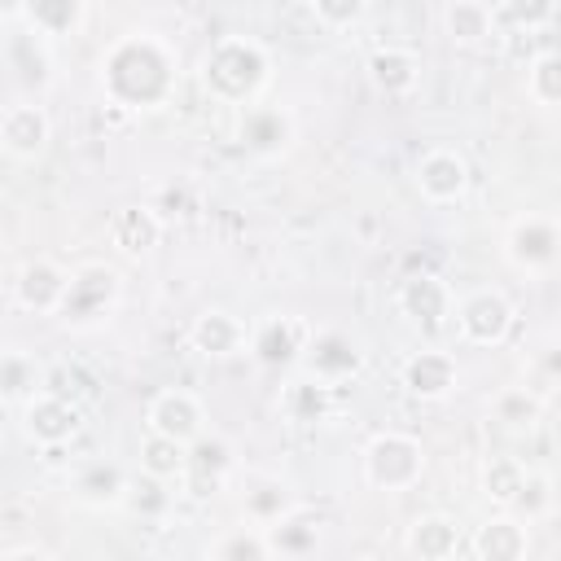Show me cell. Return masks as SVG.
<instances>
[{
  "instance_id": "obj_4",
  "label": "cell",
  "mask_w": 561,
  "mask_h": 561,
  "mask_svg": "<svg viewBox=\"0 0 561 561\" xmlns=\"http://www.w3.org/2000/svg\"><path fill=\"white\" fill-rule=\"evenodd\" d=\"M500 254L526 280H548L557 272V259H561V224L552 215H543V210L513 215L508 228H504Z\"/></svg>"
},
{
  "instance_id": "obj_20",
  "label": "cell",
  "mask_w": 561,
  "mask_h": 561,
  "mask_svg": "<svg viewBox=\"0 0 561 561\" xmlns=\"http://www.w3.org/2000/svg\"><path fill=\"white\" fill-rule=\"evenodd\" d=\"M127 478H131V473H127L118 460L88 456V460H79V465L70 469V495H75V504L105 513V508H118V504H123Z\"/></svg>"
},
{
  "instance_id": "obj_8",
  "label": "cell",
  "mask_w": 561,
  "mask_h": 561,
  "mask_svg": "<svg viewBox=\"0 0 561 561\" xmlns=\"http://www.w3.org/2000/svg\"><path fill=\"white\" fill-rule=\"evenodd\" d=\"M232 473H237V451H232V443H228L224 434L206 430L202 438H193V443L184 447V478H180V491H184L188 500H210V495H219V491L232 482Z\"/></svg>"
},
{
  "instance_id": "obj_18",
  "label": "cell",
  "mask_w": 561,
  "mask_h": 561,
  "mask_svg": "<svg viewBox=\"0 0 561 561\" xmlns=\"http://www.w3.org/2000/svg\"><path fill=\"white\" fill-rule=\"evenodd\" d=\"M364 75L386 101H403L421 88V53L408 44H377L364 61Z\"/></svg>"
},
{
  "instance_id": "obj_35",
  "label": "cell",
  "mask_w": 561,
  "mask_h": 561,
  "mask_svg": "<svg viewBox=\"0 0 561 561\" xmlns=\"http://www.w3.org/2000/svg\"><path fill=\"white\" fill-rule=\"evenodd\" d=\"M210 561H267V543H263V530L250 526V522H237L228 530H219L206 548Z\"/></svg>"
},
{
  "instance_id": "obj_32",
  "label": "cell",
  "mask_w": 561,
  "mask_h": 561,
  "mask_svg": "<svg viewBox=\"0 0 561 561\" xmlns=\"http://www.w3.org/2000/svg\"><path fill=\"white\" fill-rule=\"evenodd\" d=\"M118 508H127L131 517L158 526V522L171 517V508H175V491H171L167 482H158V478L136 473V478H127V491H123V504H118Z\"/></svg>"
},
{
  "instance_id": "obj_27",
  "label": "cell",
  "mask_w": 561,
  "mask_h": 561,
  "mask_svg": "<svg viewBox=\"0 0 561 561\" xmlns=\"http://www.w3.org/2000/svg\"><path fill=\"white\" fill-rule=\"evenodd\" d=\"M543 416H548V399L535 386H504L491 399V421L504 434H535L543 425Z\"/></svg>"
},
{
  "instance_id": "obj_5",
  "label": "cell",
  "mask_w": 561,
  "mask_h": 561,
  "mask_svg": "<svg viewBox=\"0 0 561 561\" xmlns=\"http://www.w3.org/2000/svg\"><path fill=\"white\" fill-rule=\"evenodd\" d=\"M451 324H456V337L465 346H482V351H495L513 337L517 329V307L513 298L500 289V285H478L469 294L456 298L451 307Z\"/></svg>"
},
{
  "instance_id": "obj_19",
  "label": "cell",
  "mask_w": 561,
  "mask_h": 561,
  "mask_svg": "<svg viewBox=\"0 0 561 561\" xmlns=\"http://www.w3.org/2000/svg\"><path fill=\"white\" fill-rule=\"evenodd\" d=\"M245 342H250V324L237 311H228V307H206L188 324V346L197 355H206V359L245 355Z\"/></svg>"
},
{
  "instance_id": "obj_11",
  "label": "cell",
  "mask_w": 561,
  "mask_h": 561,
  "mask_svg": "<svg viewBox=\"0 0 561 561\" xmlns=\"http://www.w3.org/2000/svg\"><path fill=\"white\" fill-rule=\"evenodd\" d=\"M399 386L421 403H443L460 390V359L447 346H421L399 364Z\"/></svg>"
},
{
  "instance_id": "obj_12",
  "label": "cell",
  "mask_w": 561,
  "mask_h": 561,
  "mask_svg": "<svg viewBox=\"0 0 561 561\" xmlns=\"http://www.w3.org/2000/svg\"><path fill=\"white\" fill-rule=\"evenodd\" d=\"M412 180H416V193H421L430 206H456V202L469 193L473 171H469V158H465L460 149L434 145V149H425V153L416 158Z\"/></svg>"
},
{
  "instance_id": "obj_30",
  "label": "cell",
  "mask_w": 561,
  "mask_h": 561,
  "mask_svg": "<svg viewBox=\"0 0 561 561\" xmlns=\"http://www.w3.org/2000/svg\"><path fill=\"white\" fill-rule=\"evenodd\" d=\"M526 460L522 456H508V451H495L482 460V473H478V491L486 504H495V513H508L522 495V482H526Z\"/></svg>"
},
{
  "instance_id": "obj_39",
  "label": "cell",
  "mask_w": 561,
  "mask_h": 561,
  "mask_svg": "<svg viewBox=\"0 0 561 561\" xmlns=\"http://www.w3.org/2000/svg\"><path fill=\"white\" fill-rule=\"evenodd\" d=\"M491 13H495V26H526V31H535V26H543V22H552L557 18V4L552 0H530V4H522V0H504V4H491Z\"/></svg>"
},
{
  "instance_id": "obj_41",
  "label": "cell",
  "mask_w": 561,
  "mask_h": 561,
  "mask_svg": "<svg viewBox=\"0 0 561 561\" xmlns=\"http://www.w3.org/2000/svg\"><path fill=\"white\" fill-rule=\"evenodd\" d=\"M355 561H381V557H355Z\"/></svg>"
},
{
  "instance_id": "obj_34",
  "label": "cell",
  "mask_w": 561,
  "mask_h": 561,
  "mask_svg": "<svg viewBox=\"0 0 561 561\" xmlns=\"http://www.w3.org/2000/svg\"><path fill=\"white\" fill-rule=\"evenodd\" d=\"M44 390V377L26 351H0V403H26Z\"/></svg>"
},
{
  "instance_id": "obj_3",
  "label": "cell",
  "mask_w": 561,
  "mask_h": 561,
  "mask_svg": "<svg viewBox=\"0 0 561 561\" xmlns=\"http://www.w3.org/2000/svg\"><path fill=\"white\" fill-rule=\"evenodd\" d=\"M118 298H123L118 267L105 263V259H88V263L70 267V280H66L57 320L70 324V329H96V324H105L114 316Z\"/></svg>"
},
{
  "instance_id": "obj_10",
  "label": "cell",
  "mask_w": 561,
  "mask_h": 561,
  "mask_svg": "<svg viewBox=\"0 0 561 561\" xmlns=\"http://www.w3.org/2000/svg\"><path fill=\"white\" fill-rule=\"evenodd\" d=\"M298 140V118L289 105H267V101H254L241 110V123H237V145L263 162L289 153Z\"/></svg>"
},
{
  "instance_id": "obj_15",
  "label": "cell",
  "mask_w": 561,
  "mask_h": 561,
  "mask_svg": "<svg viewBox=\"0 0 561 561\" xmlns=\"http://www.w3.org/2000/svg\"><path fill=\"white\" fill-rule=\"evenodd\" d=\"M83 430V412L75 399H61L53 390H39L22 403V434L35 447H70Z\"/></svg>"
},
{
  "instance_id": "obj_23",
  "label": "cell",
  "mask_w": 561,
  "mask_h": 561,
  "mask_svg": "<svg viewBox=\"0 0 561 561\" xmlns=\"http://www.w3.org/2000/svg\"><path fill=\"white\" fill-rule=\"evenodd\" d=\"M110 245L123 254V259H145L158 250L162 232H167V219L153 210V206H118L110 215Z\"/></svg>"
},
{
  "instance_id": "obj_25",
  "label": "cell",
  "mask_w": 561,
  "mask_h": 561,
  "mask_svg": "<svg viewBox=\"0 0 561 561\" xmlns=\"http://www.w3.org/2000/svg\"><path fill=\"white\" fill-rule=\"evenodd\" d=\"M13 18H18L26 31L44 35V39L53 44V39H61V35H79V31L88 26L92 9H88L83 0H26V4L13 9Z\"/></svg>"
},
{
  "instance_id": "obj_40",
  "label": "cell",
  "mask_w": 561,
  "mask_h": 561,
  "mask_svg": "<svg viewBox=\"0 0 561 561\" xmlns=\"http://www.w3.org/2000/svg\"><path fill=\"white\" fill-rule=\"evenodd\" d=\"M0 561H57L48 548H39V543H18V548H9Z\"/></svg>"
},
{
  "instance_id": "obj_17",
  "label": "cell",
  "mask_w": 561,
  "mask_h": 561,
  "mask_svg": "<svg viewBox=\"0 0 561 561\" xmlns=\"http://www.w3.org/2000/svg\"><path fill=\"white\" fill-rule=\"evenodd\" d=\"M66 280H70V272H66L57 259L35 254V259H26V263L18 267V276H13V302H18L22 311H31V316H57L61 294H66Z\"/></svg>"
},
{
  "instance_id": "obj_36",
  "label": "cell",
  "mask_w": 561,
  "mask_h": 561,
  "mask_svg": "<svg viewBox=\"0 0 561 561\" xmlns=\"http://www.w3.org/2000/svg\"><path fill=\"white\" fill-rule=\"evenodd\" d=\"M526 96L539 105V110H552L561 101V53L543 48L526 61Z\"/></svg>"
},
{
  "instance_id": "obj_9",
  "label": "cell",
  "mask_w": 561,
  "mask_h": 561,
  "mask_svg": "<svg viewBox=\"0 0 561 561\" xmlns=\"http://www.w3.org/2000/svg\"><path fill=\"white\" fill-rule=\"evenodd\" d=\"M399 311L408 324H416L421 333H443L451 324V307H456V289L438 276V272H408L399 280V294H394Z\"/></svg>"
},
{
  "instance_id": "obj_24",
  "label": "cell",
  "mask_w": 561,
  "mask_h": 561,
  "mask_svg": "<svg viewBox=\"0 0 561 561\" xmlns=\"http://www.w3.org/2000/svg\"><path fill=\"white\" fill-rule=\"evenodd\" d=\"M460 543H465L460 522L451 513H438V508L434 513H416L408 535H403V548H408L412 561H451L460 552Z\"/></svg>"
},
{
  "instance_id": "obj_13",
  "label": "cell",
  "mask_w": 561,
  "mask_h": 561,
  "mask_svg": "<svg viewBox=\"0 0 561 561\" xmlns=\"http://www.w3.org/2000/svg\"><path fill=\"white\" fill-rule=\"evenodd\" d=\"M311 337V324H302L298 316H263L250 324V342H245V355L259 364V368H294L302 359V346Z\"/></svg>"
},
{
  "instance_id": "obj_14",
  "label": "cell",
  "mask_w": 561,
  "mask_h": 561,
  "mask_svg": "<svg viewBox=\"0 0 561 561\" xmlns=\"http://www.w3.org/2000/svg\"><path fill=\"white\" fill-rule=\"evenodd\" d=\"M145 430L149 434H162V438H171L180 447H188L193 438L206 434V403L193 390H184V386H167V390H158L149 399Z\"/></svg>"
},
{
  "instance_id": "obj_6",
  "label": "cell",
  "mask_w": 561,
  "mask_h": 561,
  "mask_svg": "<svg viewBox=\"0 0 561 561\" xmlns=\"http://www.w3.org/2000/svg\"><path fill=\"white\" fill-rule=\"evenodd\" d=\"M425 478V447L408 430H381L364 447V482L373 491H412Z\"/></svg>"
},
{
  "instance_id": "obj_28",
  "label": "cell",
  "mask_w": 561,
  "mask_h": 561,
  "mask_svg": "<svg viewBox=\"0 0 561 561\" xmlns=\"http://www.w3.org/2000/svg\"><path fill=\"white\" fill-rule=\"evenodd\" d=\"M289 508H298V500H294V491L276 478V473H250L245 478V491H241V522H250V526H272L276 517H285Z\"/></svg>"
},
{
  "instance_id": "obj_31",
  "label": "cell",
  "mask_w": 561,
  "mask_h": 561,
  "mask_svg": "<svg viewBox=\"0 0 561 561\" xmlns=\"http://www.w3.org/2000/svg\"><path fill=\"white\" fill-rule=\"evenodd\" d=\"M4 53H9V66L18 70V79H22V83H31V88H44V83H48L53 57H48V39H44V35H35V31L18 26V31L9 35Z\"/></svg>"
},
{
  "instance_id": "obj_1",
  "label": "cell",
  "mask_w": 561,
  "mask_h": 561,
  "mask_svg": "<svg viewBox=\"0 0 561 561\" xmlns=\"http://www.w3.org/2000/svg\"><path fill=\"white\" fill-rule=\"evenodd\" d=\"M96 83L110 105L127 114L162 110L180 88V53L158 31H123L96 61Z\"/></svg>"
},
{
  "instance_id": "obj_33",
  "label": "cell",
  "mask_w": 561,
  "mask_h": 561,
  "mask_svg": "<svg viewBox=\"0 0 561 561\" xmlns=\"http://www.w3.org/2000/svg\"><path fill=\"white\" fill-rule=\"evenodd\" d=\"M136 460H140V473L145 478H158L167 486H180V478H184V447L171 443V438H162V434H149L145 430L140 447H136Z\"/></svg>"
},
{
  "instance_id": "obj_16",
  "label": "cell",
  "mask_w": 561,
  "mask_h": 561,
  "mask_svg": "<svg viewBox=\"0 0 561 561\" xmlns=\"http://www.w3.org/2000/svg\"><path fill=\"white\" fill-rule=\"evenodd\" d=\"M53 140V118L44 105L35 101H13L0 110V149L13 158V162H35L44 158Z\"/></svg>"
},
{
  "instance_id": "obj_21",
  "label": "cell",
  "mask_w": 561,
  "mask_h": 561,
  "mask_svg": "<svg viewBox=\"0 0 561 561\" xmlns=\"http://www.w3.org/2000/svg\"><path fill=\"white\" fill-rule=\"evenodd\" d=\"M267 561H311L320 552V517H311L302 504L263 526Z\"/></svg>"
},
{
  "instance_id": "obj_37",
  "label": "cell",
  "mask_w": 561,
  "mask_h": 561,
  "mask_svg": "<svg viewBox=\"0 0 561 561\" xmlns=\"http://www.w3.org/2000/svg\"><path fill=\"white\" fill-rule=\"evenodd\" d=\"M552 504H557L552 473H548V469H526L522 495H517V504H513L508 513H513V517H522L526 526H535V522H548V517H552Z\"/></svg>"
},
{
  "instance_id": "obj_2",
  "label": "cell",
  "mask_w": 561,
  "mask_h": 561,
  "mask_svg": "<svg viewBox=\"0 0 561 561\" xmlns=\"http://www.w3.org/2000/svg\"><path fill=\"white\" fill-rule=\"evenodd\" d=\"M197 79L210 101L219 105H254L272 79V53L254 35H219L197 66Z\"/></svg>"
},
{
  "instance_id": "obj_29",
  "label": "cell",
  "mask_w": 561,
  "mask_h": 561,
  "mask_svg": "<svg viewBox=\"0 0 561 561\" xmlns=\"http://www.w3.org/2000/svg\"><path fill=\"white\" fill-rule=\"evenodd\" d=\"M333 390L329 386H320V381H311V377H289L285 386H280V399H276V408H280V416L285 421H294V425H320V421H329L333 416Z\"/></svg>"
},
{
  "instance_id": "obj_22",
  "label": "cell",
  "mask_w": 561,
  "mask_h": 561,
  "mask_svg": "<svg viewBox=\"0 0 561 561\" xmlns=\"http://www.w3.org/2000/svg\"><path fill=\"white\" fill-rule=\"evenodd\" d=\"M469 552H473V561H526L530 526L513 513H491L482 526H473Z\"/></svg>"
},
{
  "instance_id": "obj_38",
  "label": "cell",
  "mask_w": 561,
  "mask_h": 561,
  "mask_svg": "<svg viewBox=\"0 0 561 561\" xmlns=\"http://www.w3.org/2000/svg\"><path fill=\"white\" fill-rule=\"evenodd\" d=\"M311 18L324 31H351L368 18V4L364 0H311Z\"/></svg>"
},
{
  "instance_id": "obj_7",
  "label": "cell",
  "mask_w": 561,
  "mask_h": 561,
  "mask_svg": "<svg viewBox=\"0 0 561 561\" xmlns=\"http://www.w3.org/2000/svg\"><path fill=\"white\" fill-rule=\"evenodd\" d=\"M298 368H302V377L337 390L342 381H351V377L364 373V346L346 329H311Z\"/></svg>"
},
{
  "instance_id": "obj_26",
  "label": "cell",
  "mask_w": 561,
  "mask_h": 561,
  "mask_svg": "<svg viewBox=\"0 0 561 561\" xmlns=\"http://www.w3.org/2000/svg\"><path fill=\"white\" fill-rule=\"evenodd\" d=\"M438 22H443V35L460 48H482L491 35H500L486 0H447L438 9Z\"/></svg>"
}]
</instances>
